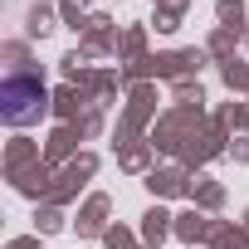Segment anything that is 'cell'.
Listing matches in <instances>:
<instances>
[{"instance_id": "obj_1", "label": "cell", "mask_w": 249, "mask_h": 249, "mask_svg": "<svg viewBox=\"0 0 249 249\" xmlns=\"http://www.w3.org/2000/svg\"><path fill=\"white\" fill-rule=\"evenodd\" d=\"M0 112H5L10 127H30V122H39V112H44V88H39V78L10 73L5 88H0Z\"/></svg>"}]
</instances>
